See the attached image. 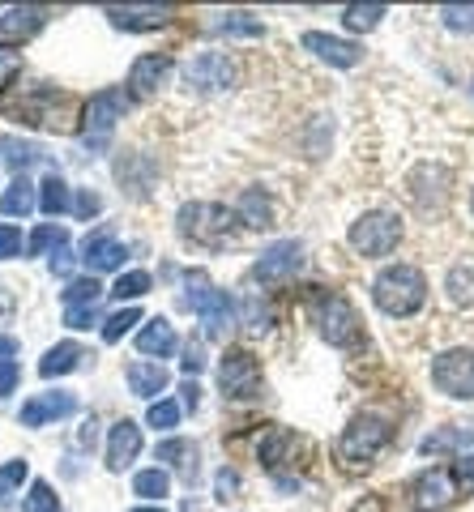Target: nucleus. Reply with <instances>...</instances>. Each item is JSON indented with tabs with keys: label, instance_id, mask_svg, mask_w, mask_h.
<instances>
[{
	"label": "nucleus",
	"instance_id": "nucleus-17",
	"mask_svg": "<svg viewBox=\"0 0 474 512\" xmlns=\"http://www.w3.org/2000/svg\"><path fill=\"white\" fill-rule=\"evenodd\" d=\"M167 73H171V56H167V52H146V56L133 60L129 86H133L137 99H150V94L167 82Z\"/></svg>",
	"mask_w": 474,
	"mask_h": 512
},
{
	"label": "nucleus",
	"instance_id": "nucleus-7",
	"mask_svg": "<svg viewBox=\"0 0 474 512\" xmlns=\"http://www.w3.org/2000/svg\"><path fill=\"white\" fill-rule=\"evenodd\" d=\"M129 107H133V94L120 90V86L94 94V99L86 103V111H82V137H86V146L90 150H103L107 141H112V128L124 116H129Z\"/></svg>",
	"mask_w": 474,
	"mask_h": 512
},
{
	"label": "nucleus",
	"instance_id": "nucleus-23",
	"mask_svg": "<svg viewBox=\"0 0 474 512\" xmlns=\"http://www.w3.org/2000/svg\"><path fill=\"white\" fill-rule=\"evenodd\" d=\"M47 13L43 9H9L5 18H0V47H13V43H26L30 35H39V26H43Z\"/></svg>",
	"mask_w": 474,
	"mask_h": 512
},
{
	"label": "nucleus",
	"instance_id": "nucleus-2",
	"mask_svg": "<svg viewBox=\"0 0 474 512\" xmlns=\"http://www.w3.org/2000/svg\"><path fill=\"white\" fill-rule=\"evenodd\" d=\"M308 316H312L316 333H321L329 346H338V350L363 346L359 312L351 308V299H346V295H334V291H321V286H312V295H308Z\"/></svg>",
	"mask_w": 474,
	"mask_h": 512
},
{
	"label": "nucleus",
	"instance_id": "nucleus-59",
	"mask_svg": "<svg viewBox=\"0 0 474 512\" xmlns=\"http://www.w3.org/2000/svg\"><path fill=\"white\" fill-rule=\"evenodd\" d=\"M470 214H474V192H470Z\"/></svg>",
	"mask_w": 474,
	"mask_h": 512
},
{
	"label": "nucleus",
	"instance_id": "nucleus-58",
	"mask_svg": "<svg viewBox=\"0 0 474 512\" xmlns=\"http://www.w3.org/2000/svg\"><path fill=\"white\" fill-rule=\"evenodd\" d=\"M470 99H474V77H470Z\"/></svg>",
	"mask_w": 474,
	"mask_h": 512
},
{
	"label": "nucleus",
	"instance_id": "nucleus-39",
	"mask_svg": "<svg viewBox=\"0 0 474 512\" xmlns=\"http://www.w3.org/2000/svg\"><path fill=\"white\" fill-rule=\"evenodd\" d=\"M65 244H69L65 227H52V222H47V227H39L35 235L26 239V252H30V256H39V252H47V248H65Z\"/></svg>",
	"mask_w": 474,
	"mask_h": 512
},
{
	"label": "nucleus",
	"instance_id": "nucleus-46",
	"mask_svg": "<svg viewBox=\"0 0 474 512\" xmlns=\"http://www.w3.org/2000/svg\"><path fill=\"white\" fill-rule=\"evenodd\" d=\"M99 210H103L99 192H90V188H82V192H77V201H73V214H77V218H94Z\"/></svg>",
	"mask_w": 474,
	"mask_h": 512
},
{
	"label": "nucleus",
	"instance_id": "nucleus-50",
	"mask_svg": "<svg viewBox=\"0 0 474 512\" xmlns=\"http://www.w3.org/2000/svg\"><path fill=\"white\" fill-rule=\"evenodd\" d=\"M218 500H231V495L235 491H240V474H235V470H218Z\"/></svg>",
	"mask_w": 474,
	"mask_h": 512
},
{
	"label": "nucleus",
	"instance_id": "nucleus-41",
	"mask_svg": "<svg viewBox=\"0 0 474 512\" xmlns=\"http://www.w3.org/2000/svg\"><path fill=\"white\" fill-rule=\"evenodd\" d=\"M133 325H141V312H137V308H120L116 316H107L103 338H107V342H120V338H124V333H129Z\"/></svg>",
	"mask_w": 474,
	"mask_h": 512
},
{
	"label": "nucleus",
	"instance_id": "nucleus-40",
	"mask_svg": "<svg viewBox=\"0 0 474 512\" xmlns=\"http://www.w3.org/2000/svg\"><path fill=\"white\" fill-rule=\"evenodd\" d=\"M146 423H150L154 431H171V427L180 423V402H167V397H163V402H154V406L146 410Z\"/></svg>",
	"mask_w": 474,
	"mask_h": 512
},
{
	"label": "nucleus",
	"instance_id": "nucleus-26",
	"mask_svg": "<svg viewBox=\"0 0 474 512\" xmlns=\"http://www.w3.org/2000/svg\"><path fill=\"white\" fill-rule=\"evenodd\" d=\"M82 359H86V346H77V342H56V346L39 359V376H43V380L69 376V372H77V367H82Z\"/></svg>",
	"mask_w": 474,
	"mask_h": 512
},
{
	"label": "nucleus",
	"instance_id": "nucleus-55",
	"mask_svg": "<svg viewBox=\"0 0 474 512\" xmlns=\"http://www.w3.org/2000/svg\"><path fill=\"white\" fill-rule=\"evenodd\" d=\"M9 312H13V295L0 286V320H9Z\"/></svg>",
	"mask_w": 474,
	"mask_h": 512
},
{
	"label": "nucleus",
	"instance_id": "nucleus-4",
	"mask_svg": "<svg viewBox=\"0 0 474 512\" xmlns=\"http://www.w3.org/2000/svg\"><path fill=\"white\" fill-rule=\"evenodd\" d=\"M235 218L227 205H214V201H188L180 205V214H176V231L180 239H188V244H197V248H223L227 239L235 235Z\"/></svg>",
	"mask_w": 474,
	"mask_h": 512
},
{
	"label": "nucleus",
	"instance_id": "nucleus-34",
	"mask_svg": "<svg viewBox=\"0 0 474 512\" xmlns=\"http://www.w3.org/2000/svg\"><path fill=\"white\" fill-rule=\"evenodd\" d=\"M22 512H60V495L52 491V483H43V478H35V483L26 487Z\"/></svg>",
	"mask_w": 474,
	"mask_h": 512
},
{
	"label": "nucleus",
	"instance_id": "nucleus-33",
	"mask_svg": "<svg viewBox=\"0 0 474 512\" xmlns=\"http://www.w3.org/2000/svg\"><path fill=\"white\" fill-rule=\"evenodd\" d=\"M99 295H103L99 278H77V282H69L65 291H60L65 308H90V303H99Z\"/></svg>",
	"mask_w": 474,
	"mask_h": 512
},
{
	"label": "nucleus",
	"instance_id": "nucleus-9",
	"mask_svg": "<svg viewBox=\"0 0 474 512\" xmlns=\"http://www.w3.org/2000/svg\"><path fill=\"white\" fill-rule=\"evenodd\" d=\"M235 77H240V69L227 52H201L180 69V86L188 94H223L235 86Z\"/></svg>",
	"mask_w": 474,
	"mask_h": 512
},
{
	"label": "nucleus",
	"instance_id": "nucleus-48",
	"mask_svg": "<svg viewBox=\"0 0 474 512\" xmlns=\"http://www.w3.org/2000/svg\"><path fill=\"white\" fill-rule=\"evenodd\" d=\"M184 372L188 376H201L205 372V350H201V342H188L184 346Z\"/></svg>",
	"mask_w": 474,
	"mask_h": 512
},
{
	"label": "nucleus",
	"instance_id": "nucleus-1",
	"mask_svg": "<svg viewBox=\"0 0 474 512\" xmlns=\"http://www.w3.org/2000/svg\"><path fill=\"white\" fill-rule=\"evenodd\" d=\"M372 303L393 320L415 316L428 303V278L419 265H389L372 282Z\"/></svg>",
	"mask_w": 474,
	"mask_h": 512
},
{
	"label": "nucleus",
	"instance_id": "nucleus-30",
	"mask_svg": "<svg viewBox=\"0 0 474 512\" xmlns=\"http://www.w3.org/2000/svg\"><path fill=\"white\" fill-rule=\"evenodd\" d=\"M30 210H35V184L26 180V175H18L5 192H0V214L9 218H26Z\"/></svg>",
	"mask_w": 474,
	"mask_h": 512
},
{
	"label": "nucleus",
	"instance_id": "nucleus-24",
	"mask_svg": "<svg viewBox=\"0 0 474 512\" xmlns=\"http://www.w3.org/2000/svg\"><path fill=\"white\" fill-rule=\"evenodd\" d=\"M474 444V423H449L445 431H432V436L419 440V453L432 457V453H462V448Z\"/></svg>",
	"mask_w": 474,
	"mask_h": 512
},
{
	"label": "nucleus",
	"instance_id": "nucleus-54",
	"mask_svg": "<svg viewBox=\"0 0 474 512\" xmlns=\"http://www.w3.org/2000/svg\"><path fill=\"white\" fill-rule=\"evenodd\" d=\"M18 355V338H9V333H0V359H13Z\"/></svg>",
	"mask_w": 474,
	"mask_h": 512
},
{
	"label": "nucleus",
	"instance_id": "nucleus-43",
	"mask_svg": "<svg viewBox=\"0 0 474 512\" xmlns=\"http://www.w3.org/2000/svg\"><path fill=\"white\" fill-rule=\"evenodd\" d=\"M22 77V56L13 47H0V90H9Z\"/></svg>",
	"mask_w": 474,
	"mask_h": 512
},
{
	"label": "nucleus",
	"instance_id": "nucleus-25",
	"mask_svg": "<svg viewBox=\"0 0 474 512\" xmlns=\"http://www.w3.org/2000/svg\"><path fill=\"white\" fill-rule=\"evenodd\" d=\"M445 299L453 303V308H474V256H462V261L449 265Z\"/></svg>",
	"mask_w": 474,
	"mask_h": 512
},
{
	"label": "nucleus",
	"instance_id": "nucleus-45",
	"mask_svg": "<svg viewBox=\"0 0 474 512\" xmlns=\"http://www.w3.org/2000/svg\"><path fill=\"white\" fill-rule=\"evenodd\" d=\"M244 325H248V329H257V333L270 329V308H265V303H261L257 295H252V299L244 303Z\"/></svg>",
	"mask_w": 474,
	"mask_h": 512
},
{
	"label": "nucleus",
	"instance_id": "nucleus-38",
	"mask_svg": "<svg viewBox=\"0 0 474 512\" xmlns=\"http://www.w3.org/2000/svg\"><path fill=\"white\" fill-rule=\"evenodd\" d=\"M385 18V5H346L342 9V26L346 30H372Z\"/></svg>",
	"mask_w": 474,
	"mask_h": 512
},
{
	"label": "nucleus",
	"instance_id": "nucleus-16",
	"mask_svg": "<svg viewBox=\"0 0 474 512\" xmlns=\"http://www.w3.org/2000/svg\"><path fill=\"white\" fill-rule=\"evenodd\" d=\"M124 244L120 239H112L107 231H90L86 244H82V265L90 269V274H107V269H120L124 265Z\"/></svg>",
	"mask_w": 474,
	"mask_h": 512
},
{
	"label": "nucleus",
	"instance_id": "nucleus-8",
	"mask_svg": "<svg viewBox=\"0 0 474 512\" xmlns=\"http://www.w3.org/2000/svg\"><path fill=\"white\" fill-rule=\"evenodd\" d=\"M432 384L436 393L453 397V402H474V350L470 346L440 350L432 359Z\"/></svg>",
	"mask_w": 474,
	"mask_h": 512
},
{
	"label": "nucleus",
	"instance_id": "nucleus-19",
	"mask_svg": "<svg viewBox=\"0 0 474 512\" xmlns=\"http://www.w3.org/2000/svg\"><path fill=\"white\" fill-rule=\"evenodd\" d=\"M299 448H304V440H299L291 427H270L261 436V444H257V457H261L265 470H282L299 453Z\"/></svg>",
	"mask_w": 474,
	"mask_h": 512
},
{
	"label": "nucleus",
	"instance_id": "nucleus-10",
	"mask_svg": "<svg viewBox=\"0 0 474 512\" xmlns=\"http://www.w3.org/2000/svg\"><path fill=\"white\" fill-rule=\"evenodd\" d=\"M218 389L227 402H252L261 397V363L252 350H227L218 359Z\"/></svg>",
	"mask_w": 474,
	"mask_h": 512
},
{
	"label": "nucleus",
	"instance_id": "nucleus-6",
	"mask_svg": "<svg viewBox=\"0 0 474 512\" xmlns=\"http://www.w3.org/2000/svg\"><path fill=\"white\" fill-rule=\"evenodd\" d=\"M346 244H351L359 256H368V261H381L389 256L393 248L402 244V218L393 210H368L351 222V231H346Z\"/></svg>",
	"mask_w": 474,
	"mask_h": 512
},
{
	"label": "nucleus",
	"instance_id": "nucleus-51",
	"mask_svg": "<svg viewBox=\"0 0 474 512\" xmlns=\"http://www.w3.org/2000/svg\"><path fill=\"white\" fill-rule=\"evenodd\" d=\"M453 478L457 483H462L470 495H474V453H466L462 461H457V470H453Z\"/></svg>",
	"mask_w": 474,
	"mask_h": 512
},
{
	"label": "nucleus",
	"instance_id": "nucleus-28",
	"mask_svg": "<svg viewBox=\"0 0 474 512\" xmlns=\"http://www.w3.org/2000/svg\"><path fill=\"white\" fill-rule=\"evenodd\" d=\"M214 35H223V39H261L265 35V26L252 18V13L244 9H235V13H218V22H210Z\"/></svg>",
	"mask_w": 474,
	"mask_h": 512
},
{
	"label": "nucleus",
	"instance_id": "nucleus-47",
	"mask_svg": "<svg viewBox=\"0 0 474 512\" xmlns=\"http://www.w3.org/2000/svg\"><path fill=\"white\" fill-rule=\"evenodd\" d=\"M18 380H22V367L13 359H0V397H9L13 389H18Z\"/></svg>",
	"mask_w": 474,
	"mask_h": 512
},
{
	"label": "nucleus",
	"instance_id": "nucleus-32",
	"mask_svg": "<svg viewBox=\"0 0 474 512\" xmlns=\"http://www.w3.org/2000/svg\"><path fill=\"white\" fill-rule=\"evenodd\" d=\"M0 150H5V163L18 175H26V167H35L43 158V150L35 146V141H22V137H5V141H0Z\"/></svg>",
	"mask_w": 474,
	"mask_h": 512
},
{
	"label": "nucleus",
	"instance_id": "nucleus-20",
	"mask_svg": "<svg viewBox=\"0 0 474 512\" xmlns=\"http://www.w3.org/2000/svg\"><path fill=\"white\" fill-rule=\"evenodd\" d=\"M176 346H180V333H176V325H171L167 316L146 320V329L137 333V350H141V355L171 359V355H176Z\"/></svg>",
	"mask_w": 474,
	"mask_h": 512
},
{
	"label": "nucleus",
	"instance_id": "nucleus-37",
	"mask_svg": "<svg viewBox=\"0 0 474 512\" xmlns=\"http://www.w3.org/2000/svg\"><path fill=\"white\" fill-rule=\"evenodd\" d=\"M436 18L445 30H457V35H474V5H440Z\"/></svg>",
	"mask_w": 474,
	"mask_h": 512
},
{
	"label": "nucleus",
	"instance_id": "nucleus-31",
	"mask_svg": "<svg viewBox=\"0 0 474 512\" xmlns=\"http://www.w3.org/2000/svg\"><path fill=\"white\" fill-rule=\"evenodd\" d=\"M171 491V474L163 466H150V470H137L133 474V495H141V500H167Z\"/></svg>",
	"mask_w": 474,
	"mask_h": 512
},
{
	"label": "nucleus",
	"instance_id": "nucleus-27",
	"mask_svg": "<svg viewBox=\"0 0 474 512\" xmlns=\"http://www.w3.org/2000/svg\"><path fill=\"white\" fill-rule=\"evenodd\" d=\"M235 218H240L244 227H270L274 205H270V197H265V188H244L240 205H235Z\"/></svg>",
	"mask_w": 474,
	"mask_h": 512
},
{
	"label": "nucleus",
	"instance_id": "nucleus-53",
	"mask_svg": "<svg viewBox=\"0 0 474 512\" xmlns=\"http://www.w3.org/2000/svg\"><path fill=\"white\" fill-rule=\"evenodd\" d=\"M180 393H184V406H188V410H197V406H201V384H197V380H184V389H180Z\"/></svg>",
	"mask_w": 474,
	"mask_h": 512
},
{
	"label": "nucleus",
	"instance_id": "nucleus-21",
	"mask_svg": "<svg viewBox=\"0 0 474 512\" xmlns=\"http://www.w3.org/2000/svg\"><path fill=\"white\" fill-rule=\"evenodd\" d=\"M124 380H129V389H133L137 397H146V402H154V397L171 384L167 367H163V363H146V359H137V363L124 367Z\"/></svg>",
	"mask_w": 474,
	"mask_h": 512
},
{
	"label": "nucleus",
	"instance_id": "nucleus-12",
	"mask_svg": "<svg viewBox=\"0 0 474 512\" xmlns=\"http://www.w3.org/2000/svg\"><path fill=\"white\" fill-rule=\"evenodd\" d=\"M457 495V478L449 470H423L410 483V508L415 512H445Z\"/></svg>",
	"mask_w": 474,
	"mask_h": 512
},
{
	"label": "nucleus",
	"instance_id": "nucleus-14",
	"mask_svg": "<svg viewBox=\"0 0 474 512\" xmlns=\"http://www.w3.org/2000/svg\"><path fill=\"white\" fill-rule=\"evenodd\" d=\"M304 52H312L316 60H325V64H334V69H355V64L363 60V47L351 43V39H334V35H325V30H304Z\"/></svg>",
	"mask_w": 474,
	"mask_h": 512
},
{
	"label": "nucleus",
	"instance_id": "nucleus-5",
	"mask_svg": "<svg viewBox=\"0 0 474 512\" xmlns=\"http://www.w3.org/2000/svg\"><path fill=\"white\" fill-rule=\"evenodd\" d=\"M180 303H184L188 312H197V316H201L205 338H223V333L231 329V320H235V303H231V295L205 282V274H188V278H184V295H180Z\"/></svg>",
	"mask_w": 474,
	"mask_h": 512
},
{
	"label": "nucleus",
	"instance_id": "nucleus-15",
	"mask_svg": "<svg viewBox=\"0 0 474 512\" xmlns=\"http://www.w3.org/2000/svg\"><path fill=\"white\" fill-rule=\"evenodd\" d=\"M77 410V397L65 393V389H52V393H35L30 402L18 410V423L22 427H47L56 419H65V414Z\"/></svg>",
	"mask_w": 474,
	"mask_h": 512
},
{
	"label": "nucleus",
	"instance_id": "nucleus-44",
	"mask_svg": "<svg viewBox=\"0 0 474 512\" xmlns=\"http://www.w3.org/2000/svg\"><path fill=\"white\" fill-rule=\"evenodd\" d=\"M22 256V231L13 222H0V261H13Z\"/></svg>",
	"mask_w": 474,
	"mask_h": 512
},
{
	"label": "nucleus",
	"instance_id": "nucleus-18",
	"mask_svg": "<svg viewBox=\"0 0 474 512\" xmlns=\"http://www.w3.org/2000/svg\"><path fill=\"white\" fill-rule=\"evenodd\" d=\"M137 453H141V423L120 419L112 427V440H107V470L112 474L129 470V461H137Z\"/></svg>",
	"mask_w": 474,
	"mask_h": 512
},
{
	"label": "nucleus",
	"instance_id": "nucleus-36",
	"mask_svg": "<svg viewBox=\"0 0 474 512\" xmlns=\"http://www.w3.org/2000/svg\"><path fill=\"white\" fill-rule=\"evenodd\" d=\"M150 286H154V278L146 274V269H129V274H120V282L112 286V295L116 299H141V295H150Z\"/></svg>",
	"mask_w": 474,
	"mask_h": 512
},
{
	"label": "nucleus",
	"instance_id": "nucleus-3",
	"mask_svg": "<svg viewBox=\"0 0 474 512\" xmlns=\"http://www.w3.org/2000/svg\"><path fill=\"white\" fill-rule=\"evenodd\" d=\"M389 436H393L389 419H381V414H355V419L342 427V436L334 444V457L346 470H368L372 461L385 453Z\"/></svg>",
	"mask_w": 474,
	"mask_h": 512
},
{
	"label": "nucleus",
	"instance_id": "nucleus-52",
	"mask_svg": "<svg viewBox=\"0 0 474 512\" xmlns=\"http://www.w3.org/2000/svg\"><path fill=\"white\" fill-rule=\"evenodd\" d=\"M69 269H73V252H69V244H65V248L52 252V274H69Z\"/></svg>",
	"mask_w": 474,
	"mask_h": 512
},
{
	"label": "nucleus",
	"instance_id": "nucleus-49",
	"mask_svg": "<svg viewBox=\"0 0 474 512\" xmlns=\"http://www.w3.org/2000/svg\"><path fill=\"white\" fill-rule=\"evenodd\" d=\"M26 483V461H9V466H0V487H18Z\"/></svg>",
	"mask_w": 474,
	"mask_h": 512
},
{
	"label": "nucleus",
	"instance_id": "nucleus-22",
	"mask_svg": "<svg viewBox=\"0 0 474 512\" xmlns=\"http://www.w3.org/2000/svg\"><path fill=\"white\" fill-rule=\"evenodd\" d=\"M107 22L116 30H163L171 22V9L163 5H137V9H107Z\"/></svg>",
	"mask_w": 474,
	"mask_h": 512
},
{
	"label": "nucleus",
	"instance_id": "nucleus-11",
	"mask_svg": "<svg viewBox=\"0 0 474 512\" xmlns=\"http://www.w3.org/2000/svg\"><path fill=\"white\" fill-rule=\"evenodd\" d=\"M299 269H304V244L299 239H278V244H270L252 261V282L278 286V282H291Z\"/></svg>",
	"mask_w": 474,
	"mask_h": 512
},
{
	"label": "nucleus",
	"instance_id": "nucleus-35",
	"mask_svg": "<svg viewBox=\"0 0 474 512\" xmlns=\"http://www.w3.org/2000/svg\"><path fill=\"white\" fill-rule=\"evenodd\" d=\"M188 457H197V444H188V440H163L158 444V461H171V466H180L188 478H197V470H193V461Z\"/></svg>",
	"mask_w": 474,
	"mask_h": 512
},
{
	"label": "nucleus",
	"instance_id": "nucleus-42",
	"mask_svg": "<svg viewBox=\"0 0 474 512\" xmlns=\"http://www.w3.org/2000/svg\"><path fill=\"white\" fill-rule=\"evenodd\" d=\"M65 325L69 329H94V325H107L99 316V303H90V308H65Z\"/></svg>",
	"mask_w": 474,
	"mask_h": 512
},
{
	"label": "nucleus",
	"instance_id": "nucleus-56",
	"mask_svg": "<svg viewBox=\"0 0 474 512\" xmlns=\"http://www.w3.org/2000/svg\"><path fill=\"white\" fill-rule=\"evenodd\" d=\"M94 427H99V423H94V419H86V427H82V436H77V440H82L86 448L94 444Z\"/></svg>",
	"mask_w": 474,
	"mask_h": 512
},
{
	"label": "nucleus",
	"instance_id": "nucleus-57",
	"mask_svg": "<svg viewBox=\"0 0 474 512\" xmlns=\"http://www.w3.org/2000/svg\"><path fill=\"white\" fill-rule=\"evenodd\" d=\"M133 512H163V508H133Z\"/></svg>",
	"mask_w": 474,
	"mask_h": 512
},
{
	"label": "nucleus",
	"instance_id": "nucleus-13",
	"mask_svg": "<svg viewBox=\"0 0 474 512\" xmlns=\"http://www.w3.org/2000/svg\"><path fill=\"white\" fill-rule=\"evenodd\" d=\"M406 197L410 205H419V210H440L449 197V171L440 163H423L406 175Z\"/></svg>",
	"mask_w": 474,
	"mask_h": 512
},
{
	"label": "nucleus",
	"instance_id": "nucleus-29",
	"mask_svg": "<svg viewBox=\"0 0 474 512\" xmlns=\"http://www.w3.org/2000/svg\"><path fill=\"white\" fill-rule=\"evenodd\" d=\"M39 210L47 218H60V214L73 210V188L60 180V175H47V180L39 184Z\"/></svg>",
	"mask_w": 474,
	"mask_h": 512
}]
</instances>
